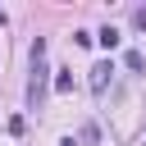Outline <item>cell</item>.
<instances>
[{
	"instance_id": "6da1fadb",
	"label": "cell",
	"mask_w": 146,
	"mask_h": 146,
	"mask_svg": "<svg viewBox=\"0 0 146 146\" xmlns=\"http://www.w3.org/2000/svg\"><path fill=\"white\" fill-rule=\"evenodd\" d=\"M46 82H50L46 36H36V41H32V50H27V110H41V100H46Z\"/></svg>"
},
{
	"instance_id": "7a4b0ae2",
	"label": "cell",
	"mask_w": 146,
	"mask_h": 146,
	"mask_svg": "<svg viewBox=\"0 0 146 146\" xmlns=\"http://www.w3.org/2000/svg\"><path fill=\"white\" fill-rule=\"evenodd\" d=\"M110 78H114V64H110V59H100V64H91V96H105V87H110Z\"/></svg>"
},
{
	"instance_id": "3957f363",
	"label": "cell",
	"mask_w": 146,
	"mask_h": 146,
	"mask_svg": "<svg viewBox=\"0 0 146 146\" xmlns=\"http://www.w3.org/2000/svg\"><path fill=\"white\" fill-rule=\"evenodd\" d=\"M91 41H100L105 50H114L119 46V27H100V32H91Z\"/></svg>"
},
{
	"instance_id": "277c9868",
	"label": "cell",
	"mask_w": 146,
	"mask_h": 146,
	"mask_svg": "<svg viewBox=\"0 0 146 146\" xmlns=\"http://www.w3.org/2000/svg\"><path fill=\"white\" fill-rule=\"evenodd\" d=\"M100 141V128L96 123H82V132H78V146H96Z\"/></svg>"
},
{
	"instance_id": "5b68a950",
	"label": "cell",
	"mask_w": 146,
	"mask_h": 146,
	"mask_svg": "<svg viewBox=\"0 0 146 146\" xmlns=\"http://www.w3.org/2000/svg\"><path fill=\"white\" fill-rule=\"evenodd\" d=\"M123 64H128L132 73H141V68H146V55H141V50H128V55H123Z\"/></svg>"
},
{
	"instance_id": "8992f818",
	"label": "cell",
	"mask_w": 146,
	"mask_h": 146,
	"mask_svg": "<svg viewBox=\"0 0 146 146\" xmlns=\"http://www.w3.org/2000/svg\"><path fill=\"white\" fill-rule=\"evenodd\" d=\"M55 91H73V73H68V68H59V78H55Z\"/></svg>"
},
{
	"instance_id": "52a82bcc",
	"label": "cell",
	"mask_w": 146,
	"mask_h": 146,
	"mask_svg": "<svg viewBox=\"0 0 146 146\" xmlns=\"http://www.w3.org/2000/svg\"><path fill=\"white\" fill-rule=\"evenodd\" d=\"M132 23H137V32H146V9H137V14H132Z\"/></svg>"
},
{
	"instance_id": "ba28073f",
	"label": "cell",
	"mask_w": 146,
	"mask_h": 146,
	"mask_svg": "<svg viewBox=\"0 0 146 146\" xmlns=\"http://www.w3.org/2000/svg\"><path fill=\"white\" fill-rule=\"evenodd\" d=\"M0 27H5V9H0Z\"/></svg>"
}]
</instances>
